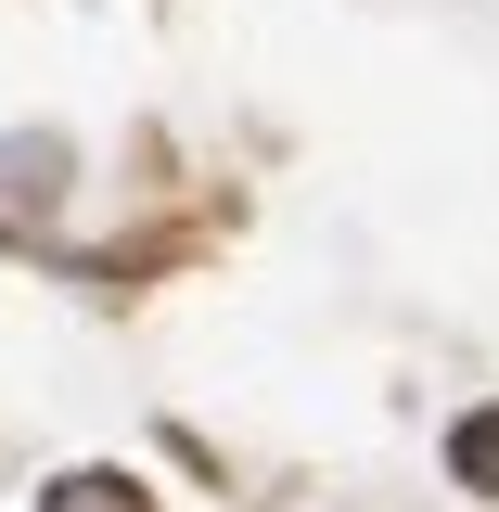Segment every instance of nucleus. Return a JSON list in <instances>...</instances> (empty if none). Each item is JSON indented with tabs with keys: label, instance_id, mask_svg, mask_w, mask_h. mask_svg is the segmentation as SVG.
<instances>
[{
	"label": "nucleus",
	"instance_id": "2",
	"mask_svg": "<svg viewBox=\"0 0 499 512\" xmlns=\"http://www.w3.org/2000/svg\"><path fill=\"white\" fill-rule=\"evenodd\" d=\"M52 512H141V500H128V474H77V487H52Z\"/></svg>",
	"mask_w": 499,
	"mask_h": 512
},
{
	"label": "nucleus",
	"instance_id": "1",
	"mask_svg": "<svg viewBox=\"0 0 499 512\" xmlns=\"http://www.w3.org/2000/svg\"><path fill=\"white\" fill-rule=\"evenodd\" d=\"M448 461H461V474H474V487H487V500H499V410H474V423L448 436Z\"/></svg>",
	"mask_w": 499,
	"mask_h": 512
}]
</instances>
